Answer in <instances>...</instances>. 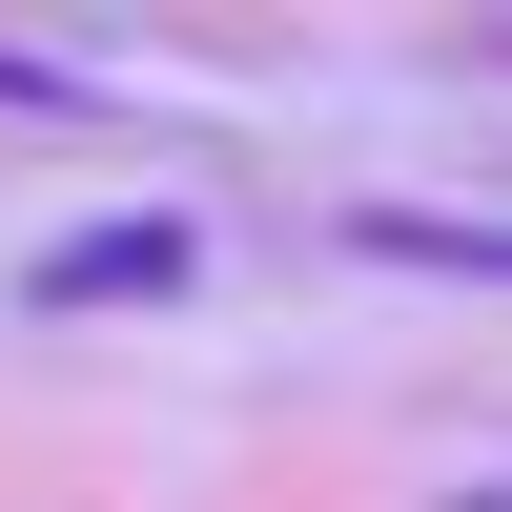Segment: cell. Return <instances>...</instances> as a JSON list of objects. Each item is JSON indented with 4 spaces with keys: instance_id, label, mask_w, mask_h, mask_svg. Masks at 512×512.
Here are the masks:
<instances>
[{
    "instance_id": "6da1fadb",
    "label": "cell",
    "mask_w": 512,
    "mask_h": 512,
    "mask_svg": "<svg viewBox=\"0 0 512 512\" xmlns=\"http://www.w3.org/2000/svg\"><path fill=\"white\" fill-rule=\"evenodd\" d=\"M185 267H205V226H164V205H144V226L41 246V308H144V287H185Z\"/></svg>"
},
{
    "instance_id": "7a4b0ae2",
    "label": "cell",
    "mask_w": 512,
    "mask_h": 512,
    "mask_svg": "<svg viewBox=\"0 0 512 512\" xmlns=\"http://www.w3.org/2000/svg\"><path fill=\"white\" fill-rule=\"evenodd\" d=\"M349 246L369 267H492L512 287V226H451V205H349Z\"/></svg>"
},
{
    "instance_id": "3957f363",
    "label": "cell",
    "mask_w": 512,
    "mask_h": 512,
    "mask_svg": "<svg viewBox=\"0 0 512 512\" xmlns=\"http://www.w3.org/2000/svg\"><path fill=\"white\" fill-rule=\"evenodd\" d=\"M0 103H82V82H62V62H21V41H0Z\"/></svg>"
}]
</instances>
